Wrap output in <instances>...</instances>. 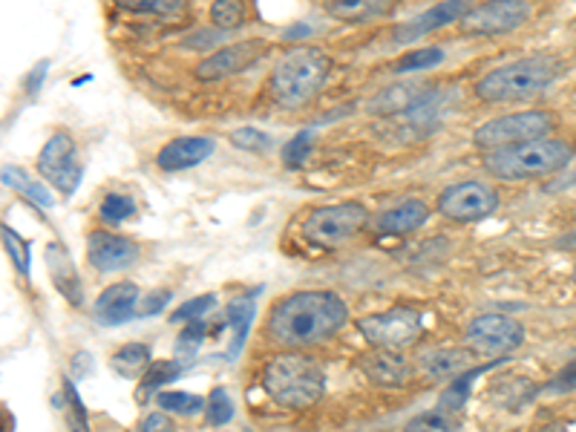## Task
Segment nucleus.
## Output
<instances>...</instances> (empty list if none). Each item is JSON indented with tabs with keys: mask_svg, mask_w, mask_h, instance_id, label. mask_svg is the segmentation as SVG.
<instances>
[{
	"mask_svg": "<svg viewBox=\"0 0 576 432\" xmlns=\"http://www.w3.org/2000/svg\"><path fill=\"white\" fill-rule=\"evenodd\" d=\"M266 52V41L260 38H251V41L231 43V47H222V50L211 52V56L199 61L197 67V79L199 81H219V79H231L237 72L248 70V67L257 61V58Z\"/></svg>",
	"mask_w": 576,
	"mask_h": 432,
	"instance_id": "nucleus-14",
	"label": "nucleus"
},
{
	"mask_svg": "<svg viewBox=\"0 0 576 432\" xmlns=\"http://www.w3.org/2000/svg\"><path fill=\"white\" fill-rule=\"evenodd\" d=\"M213 139L208 135H182V139H173V142L165 144L156 157V164L162 171L176 173V171H188V168H197L205 159L213 153Z\"/></svg>",
	"mask_w": 576,
	"mask_h": 432,
	"instance_id": "nucleus-15",
	"label": "nucleus"
},
{
	"mask_svg": "<svg viewBox=\"0 0 576 432\" xmlns=\"http://www.w3.org/2000/svg\"><path fill=\"white\" fill-rule=\"evenodd\" d=\"M179 375V366H176L173 361H156L150 363V369L145 372V378H141L139 390H136V395H139V404H145L148 401L150 392H156L162 383L173 381V378Z\"/></svg>",
	"mask_w": 576,
	"mask_h": 432,
	"instance_id": "nucleus-25",
	"label": "nucleus"
},
{
	"mask_svg": "<svg viewBox=\"0 0 576 432\" xmlns=\"http://www.w3.org/2000/svg\"><path fill=\"white\" fill-rule=\"evenodd\" d=\"M329 12L335 14V18L358 21V18H366V14L384 12V7H378L373 0H338V3H329Z\"/></svg>",
	"mask_w": 576,
	"mask_h": 432,
	"instance_id": "nucleus-34",
	"label": "nucleus"
},
{
	"mask_svg": "<svg viewBox=\"0 0 576 432\" xmlns=\"http://www.w3.org/2000/svg\"><path fill=\"white\" fill-rule=\"evenodd\" d=\"M467 363V358H464L461 352H447V349H436V352L424 354V366H427V372L433 378H444V375H453V372H458V369ZM456 378V375H453ZM450 378V381H453Z\"/></svg>",
	"mask_w": 576,
	"mask_h": 432,
	"instance_id": "nucleus-27",
	"label": "nucleus"
},
{
	"mask_svg": "<svg viewBox=\"0 0 576 432\" xmlns=\"http://www.w3.org/2000/svg\"><path fill=\"white\" fill-rule=\"evenodd\" d=\"M213 303H217V298H213V294H202V298H197V300H188L182 309H176L173 320H176V323H182V320H190V323H193V320L202 318V314L208 312Z\"/></svg>",
	"mask_w": 576,
	"mask_h": 432,
	"instance_id": "nucleus-38",
	"label": "nucleus"
},
{
	"mask_svg": "<svg viewBox=\"0 0 576 432\" xmlns=\"http://www.w3.org/2000/svg\"><path fill=\"white\" fill-rule=\"evenodd\" d=\"M3 245H7L9 257H12L14 269L21 271L23 277H27L29 274V242L23 240V237L18 234L14 228L3 225Z\"/></svg>",
	"mask_w": 576,
	"mask_h": 432,
	"instance_id": "nucleus-33",
	"label": "nucleus"
},
{
	"mask_svg": "<svg viewBox=\"0 0 576 432\" xmlns=\"http://www.w3.org/2000/svg\"><path fill=\"white\" fill-rule=\"evenodd\" d=\"M136 213V202L127 193H107L101 202V220L105 222H125Z\"/></svg>",
	"mask_w": 576,
	"mask_h": 432,
	"instance_id": "nucleus-31",
	"label": "nucleus"
},
{
	"mask_svg": "<svg viewBox=\"0 0 576 432\" xmlns=\"http://www.w3.org/2000/svg\"><path fill=\"white\" fill-rule=\"evenodd\" d=\"M360 369H364L366 378L373 383H378V386H404V383L413 378V369H409V363L404 361L401 354L380 352V349L366 352L364 358H360Z\"/></svg>",
	"mask_w": 576,
	"mask_h": 432,
	"instance_id": "nucleus-18",
	"label": "nucleus"
},
{
	"mask_svg": "<svg viewBox=\"0 0 576 432\" xmlns=\"http://www.w3.org/2000/svg\"><path fill=\"white\" fill-rule=\"evenodd\" d=\"M427 99V87L421 84H398V87H389V90L378 92V99L369 104L373 113H404V110H415V107L421 104Z\"/></svg>",
	"mask_w": 576,
	"mask_h": 432,
	"instance_id": "nucleus-21",
	"label": "nucleus"
},
{
	"mask_svg": "<svg viewBox=\"0 0 576 432\" xmlns=\"http://www.w3.org/2000/svg\"><path fill=\"white\" fill-rule=\"evenodd\" d=\"M441 61H444V52L438 50V47H427V50H415V52H409V56H404L395 70L398 72L429 70V67H438Z\"/></svg>",
	"mask_w": 576,
	"mask_h": 432,
	"instance_id": "nucleus-32",
	"label": "nucleus"
},
{
	"mask_svg": "<svg viewBox=\"0 0 576 432\" xmlns=\"http://www.w3.org/2000/svg\"><path fill=\"white\" fill-rule=\"evenodd\" d=\"M429 220V205L424 199H404L401 205L380 213L378 228L384 234H413Z\"/></svg>",
	"mask_w": 576,
	"mask_h": 432,
	"instance_id": "nucleus-20",
	"label": "nucleus"
},
{
	"mask_svg": "<svg viewBox=\"0 0 576 432\" xmlns=\"http://www.w3.org/2000/svg\"><path fill=\"white\" fill-rule=\"evenodd\" d=\"M570 390H576V361H570L568 366H565L563 372L545 386V392H550V395H563V392H570Z\"/></svg>",
	"mask_w": 576,
	"mask_h": 432,
	"instance_id": "nucleus-41",
	"label": "nucleus"
},
{
	"mask_svg": "<svg viewBox=\"0 0 576 432\" xmlns=\"http://www.w3.org/2000/svg\"><path fill=\"white\" fill-rule=\"evenodd\" d=\"M574 157V148L565 139H539V142L516 144V148L487 153L485 168L490 177L519 182V179H539L563 171Z\"/></svg>",
	"mask_w": 576,
	"mask_h": 432,
	"instance_id": "nucleus-5",
	"label": "nucleus"
},
{
	"mask_svg": "<svg viewBox=\"0 0 576 432\" xmlns=\"http://www.w3.org/2000/svg\"><path fill=\"white\" fill-rule=\"evenodd\" d=\"M574 283H576V269H574Z\"/></svg>",
	"mask_w": 576,
	"mask_h": 432,
	"instance_id": "nucleus-45",
	"label": "nucleus"
},
{
	"mask_svg": "<svg viewBox=\"0 0 576 432\" xmlns=\"http://www.w3.org/2000/svg\"><path fill=\"white\" fill-rule=\"evenodd\" d=\"M349 309L335 291H297L275 305L268 332L282 346H311L346 326Z\"/></svg>",
	"mask_w": 576,
	"mask_h": 432,
	"instance_id": "nucleus-1",
	"label": "nucleus"
},
{
	"mask_svg": "<svg viewBox=\"0 0 576 432\" xmlns=\"http://www.w3.org/2000/svg\"><path fill=\"white\" fill-rule=\"evenodd\" d=\"M527 18H530V7L527 3L499 0V3L473 7L458 23H461L464 32H473V36H501V32L519 29Z\"/></svg>",
	"mask_w": 576,
	"mask_h": 432,
	"instance_id": "nucleus-12",
	"label": "nucleus"
},
{
	"mask_svg": "<svg viewBox=\"0 0 576 432\" xmlns=\"http://www.w3.org/2000/svg\"><path fill=\"white\" fill-rule=\"evenodd\" d=\"M539 432H568V430H565L563 424H550V426H545V430H539Z\"/></svg>",
	"mask_w": 576,
	"mask_h": 432,
	"instance_id": "nucleus-44",
	"label": "nucleus"
},
{
	"mask_svg": "<svg viewBox=\"0 0 576 432\" xmlns=\"http://www.w3.org/2000/svg\"><path fill=\"white\" fill-rule=\"evenodd\" d=\"M136 303H139V289L133 283H116L101 291L96 300V318L105 326H121L136 314Z\"/></svg>",
	"mask_w": 576,
	"mask_h": 432,
	"instance_id": "nucleus-17",
	"label": "nucleus"
},
{
	"mask_svg": "<svg viewBox=\"0 0 576 432\" xmlns=\"http://www.w3.org/2000/svg\"><path fill=\"white\" fill-rule=\"evenodd\" d=\"M205 412H208V421H211L213 426L228 424V421L234 419L231 395H228L226 390H213L211 395H208V406H205Z\"/></svg>",
	"mask_w": 576,
	"mask_h": 432,
	"instance_id": "nucleus-36",
	"label": "nucleus"
},
{
	"mask_svg": "<svg viewBox=\"0 0 576 432\" xmlns=\"http://www.w3.org/2000/svg\"><path fill=\"white\" fill-rule=\"evenodd\" d=\"M56 404L63 406L67 412V421H70L72 432H87V415H85V406L78 404V395H76V386L70 381H63V395L56 398Z\"/></svg>",
	"mask_w": 576,
	"mask_h": 432,
	"instance_id": "nucleus-30",
	"label": "nucleus"
},
{
	"mask_svg": "<svg viewBox=\"0 0 576 432\" xmlns=\"http://www.w3.org/2000/svg\"><path fill=\"white\" fill-rule=\"evenodd\" d=\"M136 432H176V426H173V421L165 415V412H150L148 419L141 421L139 430Z\"/></svg>",
	"mask_w": 576,
	"mask_h": 432,
	"instance_id": "nucleus-42",
	"label": "nucleus"
},
{
	"mask_svg": "<svg viewBox=\"0 0 576 432\" xmlns=\"http://www.w3.org/2000/svg\"><path fill=\"white\" fill-rule=\"evenodd\" d=\"M467 341L476 352L510 354L525 341V329L519 326V320L507 318V314H478L467 326Z\"/></svg>",
	"mask_w": 576,
	"mask_h": 432,
	"instance_id": "nucleus-11",
	"label": "nucleus"
},
{
	"mask_svg": "<svg viewBox=\"0 0 576 432\" xmlns=\"http://www.w3.org/2000/svg\"><path fill=\"white\" fill-rule=\"evenodd\" d=\"M228 323H231V349H228V358H237L239 354V346L246 343V334H248V326H251L254 320V303L251 300H234L231 305H228Z\"/></svg>",
	"mask_w": 576,
	"mask_h": 432,
	"instance_id": "nucleus-23",
	"label": "nucleus"
},
{
	"mask_svg": "<svg viewBox=\"0 0 576 432\" xmlns=\"http://www.w3.org/2000/svg\"><path fill=\"white\" fill-rule=\"evenodd\" d=\"M170 300V291H156L153 298H148V305H141L139 314H156V312H162L165 303Z\"/></svg>",
	"mask_w": 576,
	"mask_h": 432,
	"instance_id": "nucleus-43",
	"label": "nucleus"
},
{
	"mask_svg": "<svg viewBox=\"0 0 576 432\" xmlns=\"http://www.w3.org/2000/svg\"><path fill=\"white\" fill-rule=\"evenodd\" d=\"M556 76H559V61L548 56H530L487 72L485 79L476 84V96L481 101H493V104L527 101L548 90Z\"/></svg>",
	"mask_w": 576,
	"mask_h": 432,
	"instance_id": "nucleus-4",
	"label": "nucleus"
},
{
	"mask_svg": "<svg viewBox=\"0 0 576 432\" xmlns=\"http://www.w3.org/2000/svg\"><path fill=\"white\" fill-rule=\"evenodd\" d=\"M369 222V211L358 202H340L311 211L306 220V237L317 245H340V242L358 237Z\"/></svg>",
	"mask_w": 576,
	"mask_h": 432,
	"instance_id": "nucleus-8",
	"label": "nucleus"
},
{
	"mask_svg": "<svg viewBox=\"0 0 576 432\" xmlns=\"http://www.w3.org/2000/svg\"><path fill=\"white\" fill-rule=\"evenodd\" d=\"M550 130H554V115L542 113V110H522V113H507L481 124L473 133V144L496 153V150L516 148V144L550 139Z\"/></svg>",
	"mask_w": 576,
	"mask_h": 432,
	"instance_id": "nucleus-6",
	"label": "nucleus"
},
{
	"mask_svg": "<svg viewBox=\"0 0 576 432\" xmlns=\"http://www.w3.org/2000/svg\"><path fill=\"white\" fill-rule=\"evenodd\" d=\"M470 9H473L470 3H464V0L436 3L433 9H427V12H421L418 18H413L407 27L398 29V32H395V41L407 43V41H415V38H421L424 32H436V29L441 27H450L453 21H461L464 14L470 12Z\"/></svg>",
	"mask_w": 576,
	"mask_h": 432,
	"instance_id": "nucleus-16",
	"label": "nucleus"
},
{
	"mask_svg": "<svg viewBox=\"0 0 576 432\" xmlns=\"http://www.w3.org/2000/svg\"><path fill=\"white\" fill-rule=\"evenodd\" d=\"M404 432H458V426L456 421H453V412L433 410L409 419L407 426H404Z\"/></svg>",
	"mask_w": 576,
	"mask_h": 432,
	"instance_id": "nucleus-26",
	"label": "nucleus"
},
{
	"mask_svg": "<svg viewBox=\"0 0 576 432\" xmlns=\"http://www.w3.org/2000/svg\"><path fill=\"white\" fill-rule=\"evenodd\" d=\"M159 406L165 412H176V415H197L202 406H208V401H202L199 395H190V392H159Z\"/></svg>",
	"mask_w": 576,
	"mask_h": 432,
	"instance_id": "nucleus-28",
	"label": "nucleus"
},
{
	"mask_svg": "<svg viewBox=\"0 0 576 432\" xmlns=\"http://www.w3.org/2000/svg\"><path fill=\"white\" fill-rule=\"evenodd\" d=\"M242 21H246V3L219 0V3L211 7V23L217 29H237Z\"/></svg>",
	"mask_w": 576,
	"mask_h": 432,
	"instance_id": "nucleus-29",
	"label": "nucleus"
},
{
	"mask_svg": "<svg viewBox=\"0 0 576 432\" xmlns=\"http://www.w3.org/2000/svg\"><path fill=\"white\" fill-rule=\"evenodd\" d=\"M360 334L380 352L401 354L421 338V314L407 305L389 309L384 314H369L358 323Z\"/></svg>",
	"mask_w": 576,
	"mask_h": 432,
	"instance_id": "nucleus-7",
	"label": "nucleus"
},
{
	"mask_svg": "<svg viewBox=\"0 0 576 432\" xmlns=\"http://www.w3.org/2000/svg\"><path fill=\"white\" fill-rule=\"evenodd\" d=\"M47 269H50L52 283H56V289L61 291L63 298L70 300L72 305H81L85 289H81V280H78V271L76 265H72L70 254H67V249L58 245V242L47 245Z\"/></svg>",
	"mask_w": 576,
	"mask_h": 432,
	"instance_id": "nucleus-19",
	"label": "nucleus"
},
{
	"mask_svg": "<svg viewBox=\"0 0 576 432\" xmlns=\"http://www.w3.org/2000/svg\"><path fill=\"white\" fill-rule=\"evenodd\" d=\"M110 366H113L121 378L145 375L150 369V346H145V343H127V346H121L119 352L113 354Z\"/></svg>",
	"mask_w": 576,
	"mask_h": 432,
	"instance_id": "nucleus-22",
	"label": "nucleus"
},
{
	"mask_svg": "<svg viewBox=\"0 0 576 432\" xmlns=\"http://www.w3.org/2000/svg\"><path fill=\"white\" fill-rule=\"evenodd\" d=\"M499 208V193L485 182H456L438 197V211L453 222L487 220Z\"/></svg>",
	"mask_w": 576,
	"mask_h": 432,
	"instance_id": "nucleus-10",
	"label": "nucleus"
},
{
	"mask_svg": "<svg viewBox=\"0 0 576 432\" xmlns=\"http://www.w3.org/2000/svg\"><path fill=\"white\" fill-rule=\"evenodd\" d=\"M205 338V323L202 320H193V323H188V326L179 332V341H176V349L182 354H193L199 349V343H202Z\"/></svg>",
	"mask_w": 576,
	"mask_h": 432,
	"instance_id": "nucleus-39",
	"label": "nucleus"
},
{
	"mask_svg": "<svg viewBox=\"0 0 576 432\" xmlns=\"http://www.w3.org/2000/svg\"><path fill=\"white\" fill-rule=\"evenodd\" d=\"M87 260L101 274L125 271L139 260V242H133L130 237L110 234V231H90V237H87Z\"/></svg>",
	"mask_w": 576,
	"mask_h": 432,
	"instance_id": "nucleus-13",
	"label": "nucleus"
},
{
	"mask_svg": "<svg viewBox=\"0 0 576 432\" xmlns=\"http://www.w3.org/2000/svg\"><path fill=\"white\" fill-rule=\"evenodd\" d=\"M485 369H487V366L467 369V372H461V375L453 378L450 386H447V392H444V398H441V410H444V412L461 410L464 401H467V395H470L473 383L478 381V375H481Z\"/></svg>",
	"mask_w": 576,
	"mask_h": 432,
	"instance_id": "nucleus-24",
	"label": "nucleus"
},
{
	"mask_svg": "<svg viewBox=\"0 0 576 432\" xmlns=\"http://www.w3.org/2000/svg\"><path fill=\"white\" fill-rule=\"evenodd\" d=\"M262 390L275 404L288 410H306L326 392V375L320 363L297 352H280L262 369Z\"/></svg>",
	"mask_w": 576,
	"mask_h": 432,
	"instance_id": "nucleus-2",
	"label": "nucleus"
},
{
	"mask_svg": "<svg viewBox=\"0 0 576 432\" xmlns=\"http://www.w3.org/2000/svg\"><path fill=\"white\" fill-rule=\"evenodd\" d=\"M38 173L52 188H58L63 197L76 193V188L81 184V177H85V168H81L76 142H72V135L67 130L52 133L50 142L43 144L41 153H38Z\"/></svg>",
	"mask_w": 576,
	"mask_h": 432,
	"instance_id": "nucleus-9",
	"label": "nucleus"
},
{
	"mask_svg": "<svg viewBox=\"0 0 576 432\" xmlns=\"http://www.w3.org/2000/svg\"><path fill=\"white\" fill-rule=\"evenodd\" d=\"M309 153H311V130H300V133L282 148V162H286V168H302L306 159H309Z\"/></svg>",
	"mask_w": 576,
	"mask_h": 432,
	"instance_id": "nucleus-35",
	"label": "nucleus"
},
{
	"mask_svg": "<svg viewBox=\"0 0 576 432\" xmlns=\"http://www.w3.org/2000/svg\"><path fill=\"white\" fill-rule=\"evenodd\" d=\"M331 70V58L320 47H295L280 58L268 79V96L280 107H302L320 92Z\"/></svg>",
	"mask_w": 576,
	"mask_h": 432,
	"instance_id": "nucleus-3",
	"label": "nucleus"
},
{
	"mask_svg": "<svg viewBox=\"0 0 576 432\" xmlns=\"http://www.w3.org/2000/svg\"><path fill=\"white\" fill-rule=\"evenodd\" d=\"M231 144L239 150H268L271 139H268L262 130H254V128H242V130H234L231 133Z\"/></svg>",
	"mask_w": 576,
	"mask_h": 432,
	"instance_id": "nucleus-37",
	"label": "nucleus"
},
{
	"mask_svg": "<svg viewBox=\"0 0 576 432\" xmlns=\"http://www.w3.org/2000/svg\"><path fill=\"white\" fill-rule=\"evenodd\" d=\"M121 9H130V12L170 14V12H179V3H168V0H125Z\"/></svg>",
	"mask_w": 576,
	"mask_h": 432,
	"instance_id": "nucleus-40",
	"label": "nucleus"
}]
</instances>
